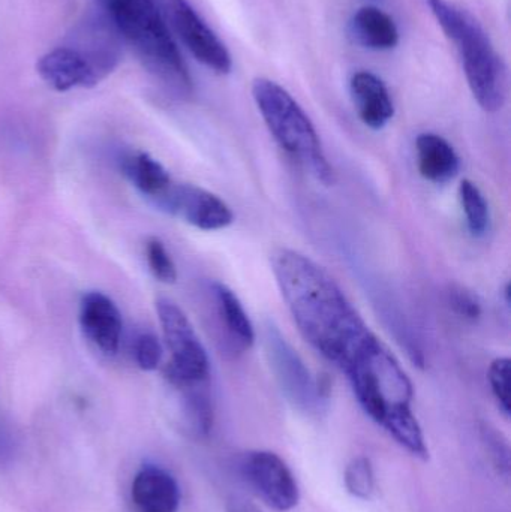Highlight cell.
<instances>
[{
    "mask_svg": "<svg viewBox=\"0 0 511 512\" xmlns=\"http://www.w3.org/2000/svg\"><path fill=\"white\" fill-rule=\"evenodd\" d=\"M417 168L420 176L435 185H444L458 176L461 159L455 147L438 134L425 132L416 140Z\"/></svg>",
    "mask_w": 511,
    "mask_h": 512,
    "instance_id": "14",
    "label": "cell"
},
{
    "mask_svg": "<svg viewBox=\"0 0 511 512\" xmlns=\"http://www.w3.org/2000/svg\"><path fill=\"white\" fill-rule=\"evenodd\" d=\"M156 313L171 352V361L165 369L170 384L177 390L207 384L209 355L182 307L176 301L162 297L156 301Z\"/></svg>",
    "mask_w": 511,
    "mask_h": 512,
    "instance_id": "5",
    "label": "cell"
},
{
    "mask_svg": "<svg viewBox=\"0 0 511 512\" xmlns=\"http://www.w3.org/2000/svg\"><path fill=\"white\" fill-rule=\"evenodd\" d=\"M483 435H485L486 444L489 445V453H491L492 459H494L495 465L498 469L509 474L510 469V454L509 447L506 442L500 441V435L494 430L485 427L483 429Z\"/></svg>",
    "mask_w": 511,
    "mask_h": 512,
    "instance_id": "25",
    "label": "cell"
},
{
    "mask_svg": "<svg viewBox=\"0 0 511 512\" xmlns=\"http://www.w3.org/2000/svg\"><path fill=\"white\" fill-rule=\"evenodd\" d=\"M266 342L276 378L287 399L306 414L320 411L324 400L323 388L312 379L299 355L272 327L267 330Z\"/></svg>",
    "mask_w": 511,
    "mask_h": 512,
    "instance_id": "10",
    "label": "cell"
},
{
    "mask_svg": "<svg viewBox=\"0 0 511 512\" xmlns=\"http://www.w3.org/2000/svg\"><path fill=\"white\" fill-rule=\"evenodd\" d=\"M350 90L363 125L374 131L389 125L395 116V105L380 77L369 71L356 72L351 78Z\"/></svg>",
    "mask_w": 511,
    "mask_h": 512,
    "instance_id": "13",
    "label": "cell"
},
{
    "mask_svg": "<svg viewBox=\"0 0 511 512\" xmlns=\"http://www.w3.org/2000/svg\"><path fill=\"white\" fill-rule=\"evenodd\" d=\"M120 39L146 71L177 96L192 93V80L156 0H99Z\"/></svg>",
    "mask_w": 511,
    "mask_h": 512,
    "instance_id": "2",
    "label": "cell"
},
{
    "mask_svg": "<svg viewBox=\"0 0 511 512\" xmlns=\"http://www.w3.org/2000/svg\"><path fill=\"white\" fill-rule=\"evenodd\" d=\"M345 487L354 498L368 501L374 495L375 475L368 457H356L345 469Z\"/></svg>",
    "mask_w": 511,
    "mask_h": 512,
    "instance_id": "20",
    "label": "cell"
},
{
    "mask_svg": "<svg viewBox=\"0 0 511 512\" xmlns=\"http://www.w3.org/2000/svg\"><path fill=\"white\" fill-rule=\"evenodd\" d=\"M131 496L141 512H177L182 499L176 478L156 465H144L135 474Z\"/></svg>",
    "mask_w": 511,
    "mask_h": 512,
    "instance_id": "12",
    "label": "cell"
},
{
    "mask_svg": "<svg viewBox=\"0 0 511 512\" xmlns=\"http://www.w3.org/2000/svg\"><path fill=\"white\" fill-rule=\"evenodd\" d=\"M213 297L218 307L219 318L231 339L242 349L252 348L255 343V328L242 301L233 289L224 283H213Z\"/></svg>",
    "mask_w": 511,
    "mask_h": 512,
    "instance_id": "17",
    "label": "cell"
},
{
    "mask_svg": "<svg viewBox=\"0 0 511 512\" xmlns=\"http://www.w3.org/2000/svg\"><path fill=\"white\" fill-rule=\"evenodd\" d=\"M447 38L458 48L468 86L486 113L506 104L507 72L500 54L482 24L447 0H426Z\"/></svg>",
    "mask_w": 511,
    "mask_h": 512,
    "instance_id": "3",
    "label": "cell"
},
{
    "mask_svg": "<svg viewBox=\"0 0 511 512\" xmlns=\"http://www.w3.org/2000/svg\"><path fill=\"white\" fill-rule=\"evenodd\" d=\"M122 170L125 176L131 180L132 185L153 206L164 197L165 192L174 182L164 165L159 164L149 153H128L122 159Z\"/></svg>",
    "mask_w": 511,
    "mask_h": 512,
    "instance_id": "16",
    "label": "cell"
},
{
    "mask_svg": "<svg viewBox=\"0 0 511 512\" xmlns=\"http://www.w3.org/2000/svg\"><path fill=\"white\" fill-rule=\"evenodd\" d=\"M155 206L198 230H225L234 222L233 210L222 198L189 183L173 182Z\"/></svg>",
    "mask_w": 511,
    "mask_h": 512,
    "instance_id": "8",
    "label": "cell"
},
{
    "mask_svg": "<svg viewBox=\"0 0 511 512\" xmlns=\"http://www.w3.org/2000/svg\"><path fill=\"white\" fill-rule=\"evenodd\" d=\"M36 72L41 80L56 92H69L72 89H90L98 86L108 77L89 53L75 42L54 47L39 57Z\"/></svg>",
    "mask_w": 511,
    "mask_h": 512,
    "instance_id": "9",
    "label": "cell"
},
{
    "mask_svg": "<svg viewBox=\"0 0 511 512\" xmlns=\"http://www.w3.org/2000/svg\"><path fill=\"white\" fill-rule=\"evenodd\" d=\"M18 442L11 427L0 418V465L11 462L17 453Z\"/></svg>",
    "mask_w": 511,
    "mask_h": 512,
    "instance_id": "26",
    "label": "cell"
},
{
    "mask_svg": "<svg viewBox=\"0 0 511 512\" xmlns=\"http://www.w3.org/2000/svg\"><path fill=\"white\" fill-rule=\"evenodd\" d=\"M459 200L464 210L468 231L473 237H483L491 225V210L485 194L471 180H462L459 185Z\"/></svg>",
    "mask_w": 511,
    "mask_h": 512,
    "instance_id": "19",
    "label": "cell"
},
{
    "mask_svg": "<svg viewBox=\"0 0 511 512\" xmlns=\"http://www.w3.org/2000/svg\"><path fill=\"white\" fill-rule=\"evenodd\" d=\"M270 267L303 339L347 376L366 415L383 426L390 415L411 408L410 378L335 277L291 248L273 251Z\"/></svg>",
    "mask_w": 511,
    "mask_h": 512,
    "instance_id": "1",
    "label": "cell"
},
{
    "mask_svg": "<svg viewBox=\"0 0 511 512\" xmlns=\"http://www.w3.org/2000/svg\"><path fill=\"white\" fill-rule=\"evenodd\" d=\"M239 471L255 495L273 510L287 512L299 504V484L278 454L266 450L248 451L240 459Z\"/></svg>",
    "mask_w": 511,
    "mask_h": 512,
    "instance_id": "7",
    "label": "cell"
},
{
    "mask_svg": "<svg viewBox=\"0 0 511 512\" xmlns=\"http://www.w3.org/2000/svg\"><path fill=\"white\" fill-rule=\"evenodd\" d=\"M351 33L360 45L369 50H392L399 42L395 20L375 6H363L354 14Z\"/></svg>",
    "mask_w": 511,
    "mask_h": 512,
    "instance_id": "15",
    "label": "cell"
},
{
    "mask_svg": "<svg viewBox=\"0 0 511 512\" xmlns=\"http://www.w3.org/2000/svg\"><path fill=\"white\" fill-rule=\"evenodd\" d=\"M488 379L498 408L506 417H510V358H495L489 366Z\"/></svg>",
    "mask_w": 511,
    "mask_h": 512,
    "instance_id": "21",
    "label": "cell"
},
{
    "mask_svg": "<svg viewBox=\"0 0 511 512\" xmlns=\"http://www.w3.org/2000/svg\"><path fill=\"white\" fill-rule=\"evenodd\" d=\"M146 258L153 276L164 283H174L177 280V268L173 258L168 254L164 243L159 239H150L146 245Z\"/></svg>",
    "mask_w": 511,
    "mask_h": 512,
    "instance_id": "22",
    "label": "cell"
},
{
    "mask_svg": "<svg viewBox=\"0 0 511 512\" xmlns=\"http://www.w3.org/2000/svg\"><path fill=\"white\" fill-rule=\"evenodd\" d=\"M134 358L137 366L146 372L158 369L162 360V348L158 337L152 333H141L134 340Z\"/></svg>",
    "mask_w": 511,
    "mask_h": 512,
    "instance_id": "23",
    "label": "cell"
},
{
    "mask_svg": "<svg viewBox=\"0 0 511 512\" xmlns=\"http://www.w3.org/2000/svg\"><path fill=\"white\" fill-rule=\"evenodd\" d=\"M80 325L84 336L99 351L107 355L119 351L122 315L107 295L93 291L81 298Z\"/></svg>",
    "mask_w": 511,
    "mask_h": 512,
    "instance_id": "11",
    "label": "cell"
},
{
    "mask_svg": "<svg viewBox=\"0 0 511 512\" xmlns=\"http://www.w3.org/2000/svg\"><path fill=\"white\" fill-rule=\"evenodd\" d=\"M183 415L189 432L197 438L209 435L213 427V405L207 384L182 388Z\"/></svg>",
    "mask_w": 511,
    "mask_h": 512,
    "instance_id": "18",
    "label": "cell"
},
{
    "mask_svg": "<svg viewBox=\"0 0 511 512\" xmlns=\"http://www.w3.org/2000/svg\"><path fill=\"white\" fill-rule=\"evenodd\" d=\"M252 98L278 146L318 182L332 185L335 182L332 165L314 123L299 102L269 78H255Z\"/></svg>",
    "mask_w": 511,
    "mask_h": 512,
    "instance_id": "4",
    "label": "cell"
},
{
    "mask_svg": "<svg viewBox=\"0 0 511 512\" xmlns=\"http://www.w3.org/2000/svg\"><path fill=\"white\" fill-rule=\"evenodd\" d=\"M447 301L453 312L467 321H477L482 316V303L470 289L461 285H452L447 291Z\"/></svg>",
    "mask_w": 511,
    "mask_h": 512,
    "instance_id": "24",
    "label": "cell"
},
{
    "mask_svg": "<svg viewBox=\"0 0 511 512\" xmlns=\"http://www.w3.org/2000/svg\"><path fill=\"white\" fill-rule=\"evenodd\" d=\"M228 512H258L255 510L254 507H251V505L243 504V502H234L233 505H231L230 511Z\"/></svg>",
    "mask_w": 511,
    "mask_h": 512,
    "instance_id": "27",
    "label": "cell"
},
{
    "mask_svg": "<svg viewBox=\"0 0 511 512\" xmlns=\"http://www.w3.org/2000/svg\"><path fill=\"white\" fill-rule=\"evenodd\" d=\"M165 21L170 23L192 56L216 74H230L233 60L224 42L207 26L188 0H156Z\"/></svg>",
    "mask_w": 511,
    "mask_h": 512,
    "instance_id": "6",
    "label": "cell"
}]
</instances>
